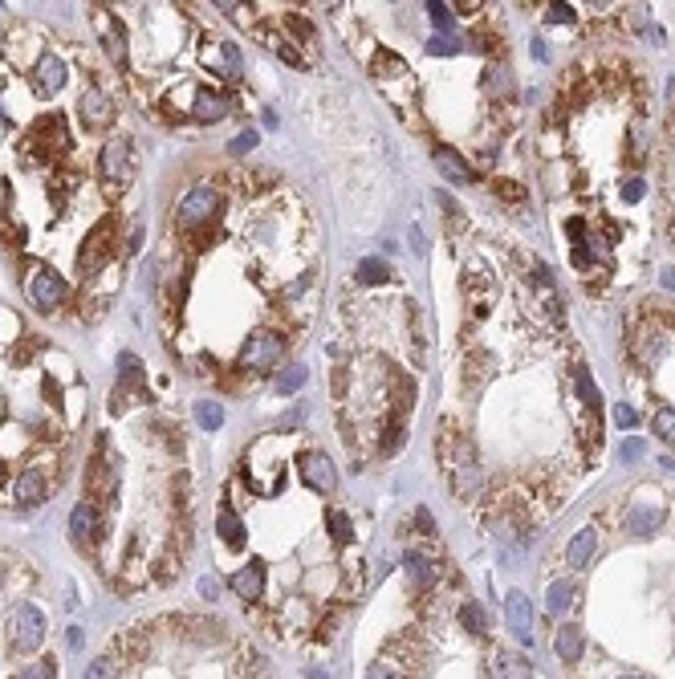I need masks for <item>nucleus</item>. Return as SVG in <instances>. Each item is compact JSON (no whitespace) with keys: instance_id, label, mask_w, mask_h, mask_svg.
<instances>
[{"instance_id":"a211bd4d","label":"nucleus","mask_w":675,"mask_h":679,"mask_svg":"<svg viewBox=\"0 0 675 679\" xmlns=\"http://www.w3.org/2000/svg\"><path fill=\"white\" fill-rule=\"evenodd\" d=\"M110 115H114L110 102L102 98L98 90H86V98H82V123L98 130V127H107V123H110Z\"/></svg>"},{"instance_id":"4468645a","label":"nucleus","mask_w":675,"mask_h":679,"mask_svg":"<svg viewBox=\"0 0 675 679\" xmlns=\"http://www.w3.org/2000/svg\"><path fill=\"white\" fill-rule=\"evenodd\" d=\"M627 529L635 537H651L655 529H663V509H655V504H635V509L627 512Z\"/></svg>"},{"instance_id":"39448f33","label":"nucleus","mask_w":675,"mask_h":679,"mask_svg":"<svg viewBox=\"0 0 675 679\" xmlns=\"http://www.w3.org/2000/svg\"><path fill=\"white\" fill-rule=\"evenodd\" d=\"M216 204H220V196H216L208 184L191 187L188 196H183V204H179V224H183V228H191V224H204L208 216L216 212Z\"/></svg>"},{"instance_id":"c9c22d12","label":"nucleus","mask_w":675,"mask_h":679,"mask_svg":"<svg viewBox=\"0 0 675 679\" xmlns=\"http://www.w3.org/2000/svg\"><path fill=\"white\" fill-rule=\"evenodd\" d=\"M427 54H460V41H455L452 33H440V37H432Z\"/></svg>"},{"instance_id":"a18cd8bd","label":"nucleus","mask_w":675,"mask_h":679,"mask_svg":"<svg viewBox=\"0 0 675 679\" xmlns=\"http://www.w3.org/2000/svg\"><path fill=\"white\" fill-rule=\"evenodd\" d=\"M415 525H419V533H435V529H432V512H427V509H415Z\"/></svg>"},{"instance_id":"4be33fe9","label":"nucleus","mask_w":675,"mask_h":679,"mask_svg":"<svg viewBox=\"0 0 675 679\" xmlns=\"http://www.w3.org/2000/svg\"><path fill=\"white\" fill-rule=\"evenodd\" d=\"M216 529H220V537L228 545H232V550H240L244 545V521L236 517L232 509H220V517H216Z\"/></svg>"},{"instance_id":"f03ea898","label":"nucleus","mask_w":675,"mask_h":679,"mask_svg":"<svg viewBox=\"0 0 675 679\" xmlns=\"http://www.w3.org/2000/svg\"><path fill=\"white\" fill-rule=\"evenodd\" d=\"M281 350H285V338L281 334H252L249 342L240 346V362L244 367H252V370H265V367H273L277 359H281Z\"/></svg>"},{"instance_id":"49530a36","label":"nucleus","mask_w":675,"mask_h":679,"mask_svg":"<svg viewBox=\"0 0 675 679\" xmlns=\"http://www.w3.org/2000/svg\"><path fill=\"white\" fill-rule=\"evenodd\" d=\"M496 196H508V199H525V191L516 187V184H501V179H496Z\"/></svg>"},{"instance_id":"79ce46f5","label":"nucleus","mask_w":675,"mask_h":679,"mask_svg":"<svg viewBox=\"0 0 675 679\" xmlns=\"http://www.w3.org/2000/svg\"><path fill=\"white\" fill-rule=\"evenodd\" d=\"M643 179H627V184H622V199H627V204H635V199H643Z\"/></svg>"},{"instance_id":"c756f323","label":"nucleus","mask_w":675,"mask_h":679,"mask_svg":"<svg viewBox=\"0 0 675 679\" xmlns=\"http://www.w3.org/2000/svg\"><path fill=\"white\" fill-rule=\"evenodd\" d=\"M651 423H655V435H660L663 443H675V411L671 407H660Z\"/></svg>"},{"instance_id":"8fccbe9b","label":"nucleus","mask_w":675,"mask_h":679,"mask_svg":"<svg viewBox=\"0 0 675 679\" xmlns=\"http://www.w3.org/2000/svg\"><path fill=\"white\" fill-rule=\"evenodd\" d=\"M660 281H663V289H671V293H675V273H663Z\"/></svg>"},{"instance_id":"bb28decb","label":"nucleus","mask_w":675,"mask_h":679,"mask_svg":"<svg viewBox=\"0 0 675 679\" xmlns=\"http://www.w3.org/2000/svg\"><path fill=\"white\" fill-rule=\"evenodd\" d=\"M86 679H118V655H114V651L98 655L90 667H86Z\"/></svg>"},{"instance_id":"7ed1b4c3","label":"nucleus","mask_w":675,"mask_h":679,"mask_svg":"<svg viewBox=\"0 0 675 679\" xmlns=\"http://www.w3.org/2000/svg\"><path fill=\"white\" fill-rule=\"evenodd\" d=\"M297 468H302V481L310 484V489H318V492L338 489V468L330 464L326 451H305V456L297 460Z\"/></svg>"},{"instance_id":"603ef678","label":"nucleus","mask_w":675,"mask_h":679,"mask_svg":"<svg viewBox=\"0 0 675 679\" xmlns=\"http://www.w3.org/2000/svg\"><path fill=\"white\" fill-rule=\"evenodd\" d=\"M0 481H5V464H0Z\"/></svg>"},{"instance_id":"e433bc0d","label":"nucleus","mask_w":675,"mask_h":679,"mask_svg":"<svg viewBox=\"0 0 675 679\" xmlns=\"http://www.w3.org/2000/svg\"><path fill=\"white\" fill-rule=\"evenodd\" d=\"M366 679H403V672L391 664V659H379V664H374L371 672H366Z\"/></svg>"},{"instance_id":"de8ad7c7","label":"nucleus","mask_w":675,"mask_h":679,"mask_svg":"<svg viewBox=\"0 0 675 679\" xmlns=\"http://www.w3.org/2000/svg\"><path fill=\"white\" fill-rule=\"evenodd\" d=\"M216 590H220V582H216V578H199V594H204V598H216Z\"/></svg>"},{"instance_id":"4c0bfd02","label":"nucleus","mask_w":675,"mask_h":679,"mask_svg":"<svg viewBox=\"0 0 675 679\" xmlns=\"http://www.w3.org/2000/svg\"><path fill=\"white\" fill-rule=\"evenodd\" d=\"M13 679H54V664H33V667H25V672H16Z\"/></svg>"},{"instance_id":"393cba45","label":"nucleus","mask_w":675,"mask_h":679,"mask_svg":"<svg viewBox=\"0 0 675 679\" xmlns=\"http://www.w3.org/2000/svg\"><path fill=\"white\" fill-rule=\"evenodd\" d=\"M196 423H199L204 431H216V428L224 423V407L212 403V399H199V403H196Z\"/></svg>"},{"instance_id":"c85d7f7f","label":"nucleus","mask_w":675,"mask_h":679,"mask_svg":"<svg viewBox=\"0 0 675 679\" xmlns=\"http://www.w3.org/2000/svg\"><path fill=\"white\" fill-rule=\"evenodd\" d=\"M574 382H578V395H582V403L586 407H598V387H594V379H590V370L586 367H574Z\"/></svg>"},{"instance_id":"f257e3e1","label":"nucleus","mask_w":675,"mask_h":679,"mask_svg":"<svg viewBox=\"0 0 675 679\" xmlns=\"http://www.w3.org/2000/svg\"><path fill=\"white\" fill-rule=\"evenodd\" d=\"M8 639H13L16 651H37L46 643V614L33 603L13 606V614H8Z\"/></svg>"},{"instance_id":"1a4fd4ad","label":"nucleus","mask_w":675,"mask_h":679,"mask_svg":"<svg viewBox=\"0 0 675 679\" xmlns=\"http://www.w3.org/2000/svg\"><path fill=\"white\" fill-rule=\"evenodd\" d=\"M403 570H407V578H411V586H415V590L435 586V578H440V562L427 557V553H407V557H403Z\"/></svg>"},{"instance_id":"864d4df0","label":"nucleus","mask_w":675,"mask_h":679,"mask_svg":"<svg viewBox=\"0 0 675 679\" xmlns=\"http://www.w3.org/2000/svg\"><path fill=\"white\" fill-rule=\"evenodd\" d=\"M0 578H5V565H0Z\"/></svg>"},{"instance_id":"3c124183","label":"nucleus","mask_w":675,"mask_h":679,"mask_svg":"<svg viewBox=\"0 0 675 679\" xmlns=\"http://www.w3.org/2000/svg\"><path fill=\"white\" fill-rule=\"evenodd\" d=\"M622 679H643V675H622Z\"/></svg>"},{"instance_id":"2f4dec72","label":"nucleus","mask_w":675,"mask_h":679,"mask_svg":"<svg viewBox=\"0 0 675 679\" xmlns=\"http://www.w3.org/2000/svg\"><path fill=\"white\" fill-rule=\"evenodd\" d=\"M220 57H224V77H240V49L232 41H220Z\"/></svg>"},{"instance_id":"ea45409f","label":"nucleus","mask_w":675,"mask_h":679,"mask_svg":"<svg viewBox=\"0 0 675 679\" xmlns=\"http://www.w3.org/2000/svg\"><path fill=\"white\" fill-rule=\"evenodd\" d=\"M615 423H619V428H622V431H630V428H635V423H639V415H635V407H627V403H619V407H615Z\"/></svg>"},{"instance_id":"c03bdc74","label":"nucleus","mask_w":675,"mask_h":679,"mask_svg":"<svg viewBox=\"0 0 675 679\" xmlns=\"http://www.w3.org/2000/svg\"><path fill=\"white\" fill-rule=\"evenodd\" d=\"M305 415L302 411H289V415H281V420H277V431H289V428H297V423H302Z\"/></svg>"},{"instance_id":"7c9ffc66","label":"nucleus","mask_w":675,"mask_h":679,"mask_svg":"<svg viewBox=\"0 0 675 679\" xmlns=\"http://www.w3.org/2000/svg\"><path fill=\"white\" fill-rule=\"evenodd\" d=\"M297 387H305V367H289L277 374V395H293Z\"/></svg>"},{"instance_id":"aec40b11","label":"nucleus","mask_w":675,"mask_h":679,"mask_svg":"<svg viewBox=\"0 0 675 679\" xmlns=\"http://www.w3.org/2000/svg\"><path fill=\"white\" fill-rule=\"evenodd\" d=\"M435 163H440V167H444V176L455 179V184H464V179H472L468 159H464V155H455L452 147H435Z\"/></svg>"},{"instance_id":"58836bf2","label":"nucleus","mask_w":675,"mask_h":679,"mask_svg":"<svg viewBox=\"0 0 675 679\" xmlns=\"http://www.w3.org/2000/svg\"><path fill=\"white\" fill-rule=\"evenodd\" d=\"M546 21L549 25H569V21H574V5H549Z\"/></svg>"},{"instance_id":"dca6fc26","label":"nucleus","mask_w":675,"mask_h":679,"mask_svg":"<svg viewBox=\"0 0 675 679\" xmlns=\"http://www.w3.org/2000/svg\"><path fill=\"white\" fill-rule=\"evenodd\" d=\"M16 504H37V501H46V476L37 472V468H25L21 476H16Z\"/></svg>"},{"instance_id":"72a5a7b5","label":"nucleus","mask_w":675,"mask_h":679,"mask_svg":"<svg viewBox=\"0 0 675 679\" xmlns=\"http://www.w3.org/2000/svg\"><path fill=\"white\" fill-rule=\"evenodd\" d=\"M326 521H330V533H334L338 542H350V521H346V512H334V509H330Z\"/></svg>"},{"instance_id":"6ab92c4d","label":"nucleus","mask_w":675,"mask_h":679,"mask_svg":"<svg viewBox=\"0 0 675 679\" xmlns=\"http://www.w3.org/2000/svg\"><path fill=\"white\" fill-rule=\"evenodd\" d=\"M37 86H41L46 94H57L61 86H66V66H61L54 54H46V57L37 62Z\"/></svg>"},{"instance_id":"ddd939ff","label":"nucleus","mask_w":675,"mask_h":679,"mask_svg":"<svg viewBox=\"0 0 675 679\" xmlns=\"http://www.w3.org/2000/svg\"><path fill=\"white\" fill-rule=\"evenodd\" d=\"M232 110V98L228 94H216V90H204L196 98V106H191V115L199 118V123H220V118Z\"/></svg>"},{"instance_id":"b1692460","label":"nucleus","mask_w":675,"mask_h":679,"mask_svg":"<svg viewBox=\"0 0 675 679\" xmlns=\"http://www.w3.org/2000/svg\"><path fill=\"white\" fill-rule=\"evenodd\" d=\"M358 281H363V285H383V281H391V265H387L383 257L358 260Z\"/></svg>"},{"instance_id":"09e8293b","label":"nucleus","mask_w":675,"mask_h":679,"mask_svg":"<svg viewBox=\"0 0 675 679\" xmlns=\"http://www.w3.org/2000/svg\"><path fill=\"white\" fill-rule=\"evenodd\" d=\"M82 643H86L82 626H69V647H82Z\"/></svg>"},{"instance_id":"cd10ccee","label":"nucleus","mask_w":675,"mask_h":679,"mask_svg":"<svg viewBox=\"0 0 675 679\" xmlns=\"http://www.w3.org/2000/svg\"><path fill=\"white\" fill-rule=\"evenodd\" d=\"M374 74H379V77H399V74H407V62L387 54V49H379V54H374Z\"/></svg>"},{"instance_id":"37998d69","label":"nucleus","mask_w":675,"mask_h":679,"mask_svg":"<svg viewBox=\"0 0 675 679\" xmlns=\"http://www.w3.org/2000/svg\"><path fill=\"white\" fill-rule=\"evenodd\" d=\"M643 456V440H627L622 443V460H639Z\"/></svg>"},{"instance_id":"a878e982","label":"nucleus","mask_w":675,"mask_h":679,"mask_svg":"<svg viewBox=\"0 0 675 679\" xmlns=\"http://www.w3.org/2000/svg\"><path fill=\"white\" fill-rule=\"evenodd\" d=\"M460 623L468 626L472 634H485V631H488V614H485V606H480V603H464V606H460Z\"/></svg>"},{"instance_id":"f3484780","label":"nucleus","mask_w":675,"mask_h":679,"mask_svg":"<svg viewBox=\"0 0 675 679\" xmlns=\"http://www.w3.org/2000/svg\"><path fill=\"white\" fill-rule=\"evenodd\" d=\"M94 21H98V29H102V46H107V54L114 57V66H122V62H127V46H122V29H118V21H114V16H107V13H98Z\"/></svg>"},{"instance_id":"473e14b6","label":"nucleus","mask_w":675,"mask_h":679,"mask_svg":"<svg viewBox=\"0 0 675 679\" xmlns=\"http://www.w3.org/2000/svg\"><path fill=\"white\" fill-rule=\"evenodd\" d=\"M285 29L293 33V37L302 41V46H305V41H313V25H310V21H302L297 13H289V16H285Z\"/></svg>"},{"instance_id":"412c9836","label":"nucleus","mask_w":675,"mask_h":679,"mask_svg":"<svg viewBox=\"0 0 675 679\" xmlns=\"http://www.w3.org/2000/svg\"><path fill=\"white\" fill-rule=\"evenodd\" d=\"M554 647H557V659L578 664V659H582L586 639H582V631H578V626H562V631H557V639H554Z\"/></svg>"},{"instance_id":"423d86ee","label":"nucleus","mask_w":675,"mask_h":679,"mask_svg":"<svg viewBox=\"0 0 675 679\" xmlns=\"http://www.w3.org/2000/svg\"><path fill=\"white\" fill-rule=\"evenodd\" d=\"M98 167L114 184H127L130 179V138H110L98 155Z\"/></svg>"},{"instance_id":"f704fd0d","label":"nucleus","mask_w":675,"mask_h":679,"mask_svg":"<svg viewBox=\"0 0 675 679\" xmlns=\"http://www.w3.org/2000/svg\"><path fill=\"white\" fill-rule=\"evenodd\" d=\"M252 147H257V130H240V135L228 143V151H232V155H249Z\"/></svg>"},{"instance_id":"2eb2a0df","label":"nucleus","mask_w":675,"mask_h":679,"mask_svg":"<svg viewBox=\"0 0 675 679\" xmlns=\"http://www.w3.org/2000/svg\"><path fill=\"white\" fill-rule=\"evenodd\" d=\"M69 529H74V537H82V542H94L98 537V509H94L90 501H77L74 512H69Z\"/></svg>"},{"instance_id":"9b49d317","label":"nucleus","mask_w":675,"mask_h":679,"mask_svg":"<svg viewBox=\"0 0 675 679\" xmlns=\"http://www.w3.org/2000/svg\"><path fill=\"white\" fill-rule=\"evenodd\" d=\"M488 672H493V679H533V667L516 651H493Z\"/></svg>"},{"instance_id":"20e7f679","label":"nucleus","mask_w":675,"mask_h":679,"mask_svg":"<svg viewBox=\"0 0 675 679\" xmlns=\"http://www.w3.org/2000/svg\"><path fill=\"white\" fill-rule=\"evenodd\" d=\"M505 618H508V631H513V639L521 643V647H533V606H529V598H525L521 590H508Z\"/></svg>"},{"instance_id":"f8f14e48","label":"nucleus","mask_w":675,"mask_h":679,"mask_svg":"<svg viewBox=\"0 0 675 679\" xmlns=\"http://www.w3.org/2000/svg\"><path fill=\"white\" fill-rule=\"evenodd\" d=\"M594 553H598V533L594 529H578V537L566 545V565L569 570H582V565H590Z\"/></svg>"},{"instance_id":"5701e85b","label":"nucleus","mask_w":675,"mask_h":679,"mask_svg":"<svg viewBox=\"0 0 675 679\" xmlns=\"http://www.w3.org/2000/svg\"><path fill=\"white\" fill-rule=\"evenodd\" d=\"M569 606H574V582H554V586H549V598H546V611L554 618H562Z\"/></svg>"},{"instance_id":"6e6552de","label":"nucleus","mask_w":675,"mask_h":679,"mask_svg":"<svg viewBox=\"0 0 675 679\" xmlns=\"http://www.w3.org/2000/svg\"><path fill=\"white\" fill-rule=\"evenodd\" d=\"M228 586H232V594H240L244 603H257V598L265 594V562H249L244 570H236Z\"/></svg>"},{"instance_id":"a19ab883","label":"nucleus","mask_w":675,"mask_h":679,"mask_svg":"<svg viewBox=\"0 0 675 679\" xmlns=\"http://www.w3.org/2000/svg\"><path fill=\"white\" fill-rule=\"evenodd\" d=\"M427 13H432V21H435V25H440V29H444V33H448V29H452V13H448V5H427Z\"/></svg>"},{"instance_id":"0eeeda50","label":"nucleus","mask_w":675,"mask_h":679,"mask_svg":"<svg viewBox=\"0 0 675 679\" xmlns=\"http://www.w3.org/2000/svg\"><path fill=\"white\" fill-rule=\"evenodd\" d=\"M29 298L37 301L41 309H46V306H61V301H66V281H61L54 269H37V273L29 277Z\"/></svg>"},{"instance_id":"9d476101","label":"nucleus","mask_w":675,"mask_h":679,"mask_svg":"<svg viewBox=\"0 0 675 679\" xmlns=\"http://www.w3.org/2000/svg\"><path fill=\"white\" fill-rule=\"evenodd\" d=\"M110 237H114V220H102L98 228L90 232V240H86L82 252H77V260H82V269H86V273H94V265H98V260L107 257Z\"/></svg>"}]
</instances>
